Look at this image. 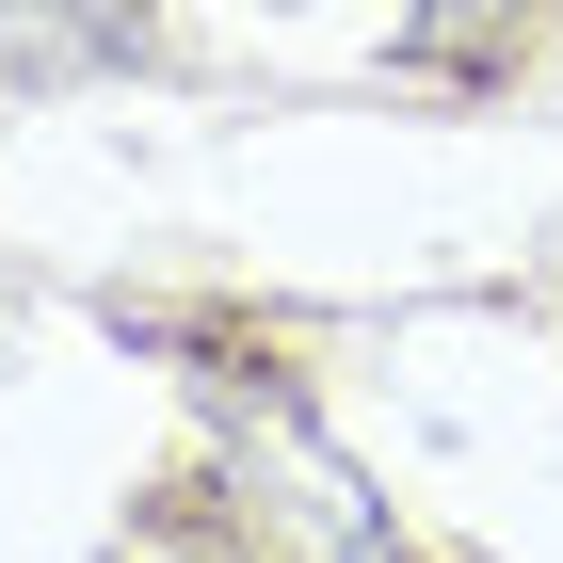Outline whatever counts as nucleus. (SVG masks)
Segmentation results:
<instances>
[]
</instances>
